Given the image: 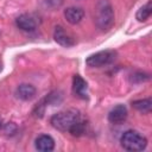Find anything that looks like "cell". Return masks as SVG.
Listing matches in <instances>:
<instances>
[{
  "label": "cell",
  "mask_w": 152,
  "mask_h": 152,
  "mask_svg": "<svg viewBox=\"0 0 152 152\" xmlns=\"http://www.w3.org/2000/svg\"><path fill=\"white\" fill-rule=\"evenodd\" d=\"M80 120H82V116H81V113L78 110L66 109V110L53 114L50 119V122L56 129H58L61 132H69L70 133V131L74 128V126Z\"/></svg>",
  "instance_id": "cell-1"
},
{
  "label": "cell",
  "mask_w": 152,
  "mask_h": 152,
  "mask_svg": "<svg viewBox=\"0 0 152 152\" xmlns=\"http://www.w3.org/2000/svg\"><path fill=\"white\" fill-rule=\"evenodd\" d=\"M94 20L96 26L104 31L109 30L114 24V10L108 0H100L96 4L94 12Z\"/></svg>",
  "instance_id": "cell-2"
},
{
  "label": "cell",
  "mask_w": 152,
  "mask_h": 152,
  "mask_svg": "<svg viewBox=\"0 0 152 152\" xmlns=\"http://www.w3.org/2000/svg\"><path fill=\"white\" fill-rule=\"evenodd\" d=\"M120 142L125 150L133 152L142 151L147 146V139L134 129H128L124 132V134L120 138Z\"/></svg>",
  "instance_id": "cell-3"
},
{
  "label": "cell",
  "mask_w": 152,
  "mask_h": 152,
  "mask_svg": "<svg viewBox=\"0 0 152 152\" xmlns=\"http://www.w3.org/2000/svg\"><path fill=\"white\" fill-rule=\"evenodd\" d=\"M116 58V52L114 50H103L90 55L86 59V64L90 68H102L113 63Z\"/></svg>",
  "instance_id": "cell-4"
},
{
  "label": "cell",
  "mask_w": 152,
  "mask_h": 152,
  "mask_svg": "<svg viewBox=\"0 0 152 152\" xmlns=\"http://www.w3.org/2000/svg\"><path fill=\"white\" fill-rule=\"evenodd\" d=\"M127 108L124 104H116L108 113V121L114 125H120L127 119Z\"/></svg>",
  "instance_id": "cell-5"
},
{
  "label": "cell",
  "mask_w": 152,
  "mask_h": 152,
  "mask_svg": "<svg viewBox=\"0 0 152 152\" xmlns=\"http://www.w3.org/2000/svg\"><path fill=\"white\" fill-rule=\"evenodd\" d=\"M53 39L56 40V43H58L59 45L64 46V48H70L75 44L74 38L65 32V30L62 26H56L55 31H53Z\"/></svg>",
  "instance_id": "cell-6"
},
{
  "label": "cell",
  "mask_w": 152,
  "mask_h": 152,
  "mask_svg": "<svg viewBox=\"0 0 152 152\" xmlns=\"http://www.w3.org/2000/svg\"><path fill=\"white\" fill-rule=\"evenodd\" d=\"M15 25L23 30V31H26V32H32L36 30L37 27V23L34 20V18L31 15V14H27V13H24V14H20L17 19H15Z\"/></svg>",
  "instance_id": "cell-7"
},
{
  "label": "cell",
  "mask_w": 152,
  "mask_h": 152,
  "mask_svg": "<svg viewBox=\"0 0 152 152\" xmlns=\"http://www.w3.org/2000/svg\"><path fill=\"white\" fill-rule=\"evenodd\" d=\"M72 90L78 97L83 100L88 99V83L80 75H75L72 77Z\"/></svg>",
  "instance_id": "cell-8"
},
{
  "label": "cell",
  "mask_w": 152,
  "mask_h": 152,
  "mask_svg": "<svg viewBox=\"0 0 152 152\" xmlns=\"http://www.w3.org/2000/svg\"><path fill=\"white\" fill-rule=\"evenodd\" d=\"M34 146L38 151L42 152H50L55 148V140L51 135L42 134L34 140Z\"/></svg>",
  "instance_id": "cell-9"
},
{
  "label": "cell",
  "mask_w": 152,
  "mask_h": 152,
  "mask_svg": "<svg viewBox=\"0 0 152 152\" xmlns=\"http://www.w3.org/2000/svg\"><path fill=\"white\" fill-rule=\"evenodd\" d=\"M36 88L32 84H27V83H23L20 86L17 87L15 89V96L23 101H30L36 96Z\"/></svg>",
  "instance_id": "cell-10"
},
{
  "label": "cell",
  "mask_w": 152,
  "mask_h": 152,
  "mask_svg": "<svg viewBox=\"0 0 152 152\" xmlns=\"http://www.w3.org/2000/svg\"><path fill=\"white\" fill-rule=\"evenodd\" d=\"M64 17H65L68 23H70L72 25H76L83 19L84 12L81 7L71 6V7H68L66 10H64Z\"/></svg>",
  "instance_id": "cell-11"
},
{
  "label": "cell",
  "mask_w": 152,
  "mask_h": 152,
  "mask_svg": "<svg viewBox=\"0 0 152 152\" xmlns=\"http://www.w3.org/2000/svg\"><path fill=\"white\" fill-rule=\"evenodd\" d=\"M151 106H152V101L151 97L147 99H142V100H137L132 102V107H134L137 110H139L142 114H147L151 112Z\"/></svg>",
  "instance_id": "cell-12"
},
{
  "label": "cell",
  "mask_w": 152,
  "mask_h": 152,
  "mask_svg": "<svg viewBox=\"0 0 152 152\" xmlns=\"http://www.w3.org/2000/svg\"><path fill=\"white\" fill-rule=\"evenodd\" d=\"M151 13H152V5H151V1H148L147 4H145L138 10L135 18L138 21H145L151 17Z\"/></svg>",
  "instance_id": "cell-13"
},
{
  "label": "cell",
  "mask_w": 152,
  "mask_h": 152,
  "mask_svg": "<svg viewBox=\"0 0 152 152\" xmlns=\"http://www.w3.org/2000/svg\"><path fill=\"white\" fill-rule=\"evenodd\" d=\"M62 2H63V0H46V5L50 6V7H52V8L59 7L62 5Z\"/></svg>",
  "instance_id": "cell-14"
}]
</instances>
